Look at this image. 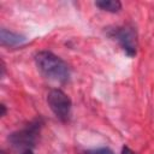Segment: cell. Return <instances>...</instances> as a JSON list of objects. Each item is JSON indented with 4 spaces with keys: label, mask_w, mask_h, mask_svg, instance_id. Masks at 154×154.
<instances>
[{
    "label": "cell",
    "mask_w": 154,
    "mask_h": 154,
    "mask_svg": "<svg viewBox=\"0 0 154 154\" xmlns=\"http://www.w3.org/2000/svg\"><path fill=\"white\" fill-rule=\"evenodd\" d=\"M35 63L38 71L51 81L65 83L70 77V69L67 64L52 52H38L35 55Z\"/></svg>",
    "instance_id": "6da1fadb"
},
{
    "label": "cell",
    "mask_w": 154,
    "mask_h": 154,
    "mask_svg": "<svg viewBox=\"0 0 154 154\" xmlns=\"http://www.w3.org/2000/svg\"><path fill=\"white\" fill-rule=\"evenodd\" d=\"M47 102L58 119H60L61 122L69 119L72 103L70 97L64 91H61L60 89H52L47 95Z\"/></svg>",
    "instance_id": "7a4b0ae2"
},
{
    "label": "cell",
    "mask_w": 154,
    "mask_h": 154,
    "mask_svg": "<svg viewBox=\"0 0 154 154\" xmlns=\"http://www.w3.org/2000/svg\"><path fill=\"white\" fill-rule=\"evenodd\" d=\"M114 37L129 57H134L136 54L137 37H136V32L132 28H128V26L118 28L114 31Z\"/></svg>",
    "instance_id": "3957f363"
},
{
    "label": "cell",
    "mask_w": 154,
    "mask_h": 154,
    "mask_svg": "<svg viewBox=\"0 0 154 154\" xmlns=\"http://www.w3.org/2000/svg\"><path fill=\"white\" fill-rule=\"evenodd\" d=\"M36 132H37V126L26 128V129H24V130H22L19 132L12 134L11 135V142L14 146H18V147L32 144L35 142Z\"/></svg>",
    "instance_id": "277c9868"
},
{
    "label": "cell",
    "mask_w": 154,
    "mask_h": 154,
    "mask_svg": "<svg viewBox=\"0 0 154 154\" xmlns=\"http://www.w3.org/2000/svg\"><path fill=\"white\" fill-rule=\"evenodd\" d=\"M0 41H1V45L2 46L14 47V46L22 45L25 41V37L22 36V35H19V34L8 31L6 29H1L0 30Z\"/></svg>",
    "instance_id": "5b68a950"
},
{
    "label": "cell",
    "mask_w": 154,
    "mask_h": 154,
    "mask_svg": "<svg viewBox=\"0 0 154 154\" xmlns=\"http://www.w3.org/2000/svg\"><path fill=\"white\" fill-rule=\"evenodd\" d=\"M95 5L99 8L107 12H112V13H116L122 8V4L117 0H100V1H96Z\"/></svg>",
    "instance_id": "8992f818"
},
{
    "label": "cell",
    "mask_w": 154,
    "mask_h": 154,
    "mask_svg": "<svg viewBox=\"0 0 154 154\" xmlns=\"http://www.w3.org/2000/svg\"><path fill=\"white\" fill-rule=\"evenodd\" d=\"M84 154H114L113 150H111L109 148H96V149H90V150H87Z\"/></svg>",
    "instance_id": "52a82bcc"
},
{
    "label": "cell",
    "mask_w": 154,
    "mask_h": 154,
    "mask_svg": "<svg viewBox=\"0 0 154 154\" xmlns=\"http://www.w3.org/2000/svg\"><path fill=\"white\" fill-rule=\"evenodd\" d=\"M122 154H135L130 148H128V147H123V149H122Z\"/></svg>",
    "instance_id": "ba28073f"
},
{
    "label": "cell",
    "mask_w": 154,
    "mask_h": 154,
    "mask_svg": "<svg viewBox=\"0 0 154 154\" xmlns=\"http://www.w3.org/2000/svg\"><path fill=\"white\" fill-rule=\"evenodd\" d=\"M1 116H5V112H6V108H5V105H1Z\"/></svg>",
    "instance_id": "9c48e42d"
},
{
    "label": "cell",
    "mask_w": 154,
    "mask_h": 154,
    "mask_svg": "<svg viewBox=\"0 0 154 154\" xmlns=\"http://www.w3.org/2000/svg\"><path fill=\"white\" fill-rule=\"evenodd\" d=\"M22 154H32V152H31L30 149H26V150H24Z\"/></svg>",
    "instance_id": "30bf717a"
}]
</instances>
